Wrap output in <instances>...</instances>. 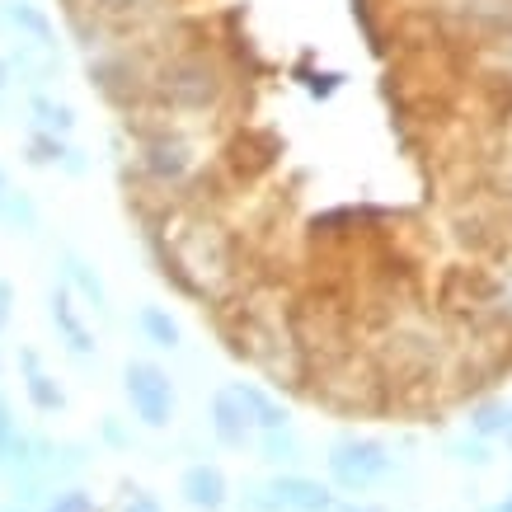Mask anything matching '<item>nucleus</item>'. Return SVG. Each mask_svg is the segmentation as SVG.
I'll list each match as a JSON object with an SVG mask.
<instances>
[{
	"label": "nucleus",
	"mask_w": 512,
	"mask_h": 512,
	"mask_svg": "<svg viewBox=\"0 0 512 512\" xmlns=\"http://www.w3.org/2000/svg\"><path fill=\"white\" fill-rule=\"evenodd\" d=\"M278 503L282 508H296V512H325L329 508L325 489L311 484V480H282L278 484Z\"/></svg>",
	"instance_id": "obj_7"
},
{
	"label": "nucleus",
	"mask_w": 512,
	"mask_h": 512,
	"mask_svg": "<svg viewBox=\"0 0 512 512\" xmlns=\"http://www.w3.org/2000/svg\"><path fill=\"white\" fill-rule=\"evenodd\" d=\"M127 400L132 409L141 414V423H151V428H165L174 414V386L170 376L160 372L156 362H127Z\"/></svg>",
	"instance_id": "obj_2"
},
{
	"label": "nucleus",
	"mask_w": 512,
	"mask_h": 512,
	"mask_svg": "<svg viewBox=\"0 0 512 512\" xmlns=\"http://www.w3.org/2000/svg\"><path fill=\"white\" fill-rule=\"evenodd\" d=\"M508 442H512V423H508Z\"/></svg>",
	"instance_id": "obj_12"
},
{
	"label": "nucleus",
	"mask_w": 512,
	"mask_h": 512,
	"mask_svg": "<svg viewBox=\"0 0 512 512\" xmlns=\"http://www.w3.org/2000/svg\"><path fill=\"white\" fill-rule=\"evenodd\" d=\"M127 512H160V508H156V503H151V498H137V503H132V508H127Z\"/></svg>",
	"instance_id": "obj_11"
},
{
	"label": "nucleus",
	"mask_w": 512,
	"mask_h": 512,
	"mask_svg": "<svg viewBox=\"0 0 512 512\" xmlns=\"http://www.w3.org/2000/svg\"><path fill=\"white\" fill-rule=\"evenodd\" d=\"M221 94V76L207 57H174L160 71V99L174 109H207Z\"/></svg>",
	"instance_id": "obj_1"
},
{
	"label": "nucleus",
	"mask_w": 512,
	"mask_h": 512,
	"mask_svg": "<svg viewBox=\"0 0 512 512\" xmlns=\"http://www.w3.org/2000/svg\"><path fill=\"white\" fill-rule=\"evenodd\" d=\"M329 466L339 475L348 489H367L372 480H381L390 470V456L386 447H376V442H339L334 456H329Z\"/></svg>",
	"instance_id": "obj_3"
},
{
	"label": "nucleus",
	"mask_w": 512,
	"mask_h": 512,
	"mask_svg": "<svg viewBox=\"0 0 512 512\" xmlns=\"http://www.w3.org/2000/svg\"><path fill=\"white\" fill-rule=\"evenodd\" d=\"M235 395L245 400V409L254 414V423H259V428H268V433L287 423V414H282V404H273V400L264 395V390H254V386H235Z\"/></svg>",
	"instance_id": "obj_8"
},
{
	"label": "nucleus",
	"mask_w": 512,
	"mask_h": 512,
	"mask_svg": "<svg viewBox=\"0 0 512 512\" xmlns=\"http://www.w3.org/2000/svg\"><path fill=\"white\" fill-rule=\"evenodd\" d=\"M141 165L156 174V179H165V184H179L193 170V156H188V146H179V141H151L141 151Z\"/></svg>",
	"instance_id": "obj_5"
},
{
	"label": "nucleus",
	"mask_w": 512,
	"mask_h": 512,
	"mask_svg": "<svg viewBox=\"0 0 512 512\" xmlns=\"http://www.w3.org/2000/svg\"><path fill=\"white\" fill-rule=\"evenodd\" d=\"M508 423H512V414L503 409V404H484L480 414H475V428H480V433H494V428L508 433Z\"/></svg>",
	"instance_id": "obj_10"
},
{
	"label": "nucleus",
	"mask_w": 512,
	"mask_h": 512,
	"mask_svg": "<svg viewBox=\"0 0 512 512\" xmlns=\"http://www.w3.org/2000/svg\"><path fill=\"white\" fill-rule=\"evenodd\" d=\"M137 325H141V334H146V339L156 343V348H174V343H179V325H174L160 306H141Z\"/></svg>",
	"instance_id": "obj_9"
},
{
	"label": "nucleus",
	"mask_w": 512,
	"mask_h": 512,
	"mask_svg": "<svg viewBox=\"0 0 512 512\" xmlns=\"http://www.w3.org/2000/svg\"><path fill=\"white\" fill-rule=\"evenodd\" d=\"M249 428H254V414H249L245 400L235 395V386L221 390L217 400H212V433H217L226 447H245Z\"/></svg>",
	"instance_id": "obj_4"
},
{
	"label": "nucleus",
	"mask_w": 512,
	"mask_h": 512,
	"mask_svg": "<svg viewBox=\"0 0 512 512\" xmlns=\"http://www.w3.org/2000/svg\"><path fill=\"white\" fill-rule=\"evenodd\" d=\"M184 494H188V503H198V508H221V498H226V480H221L217 470L198 466V470H188L184 475Z\"/></svg>",
	"instance_id": "obj_6"
}]
</instances>
